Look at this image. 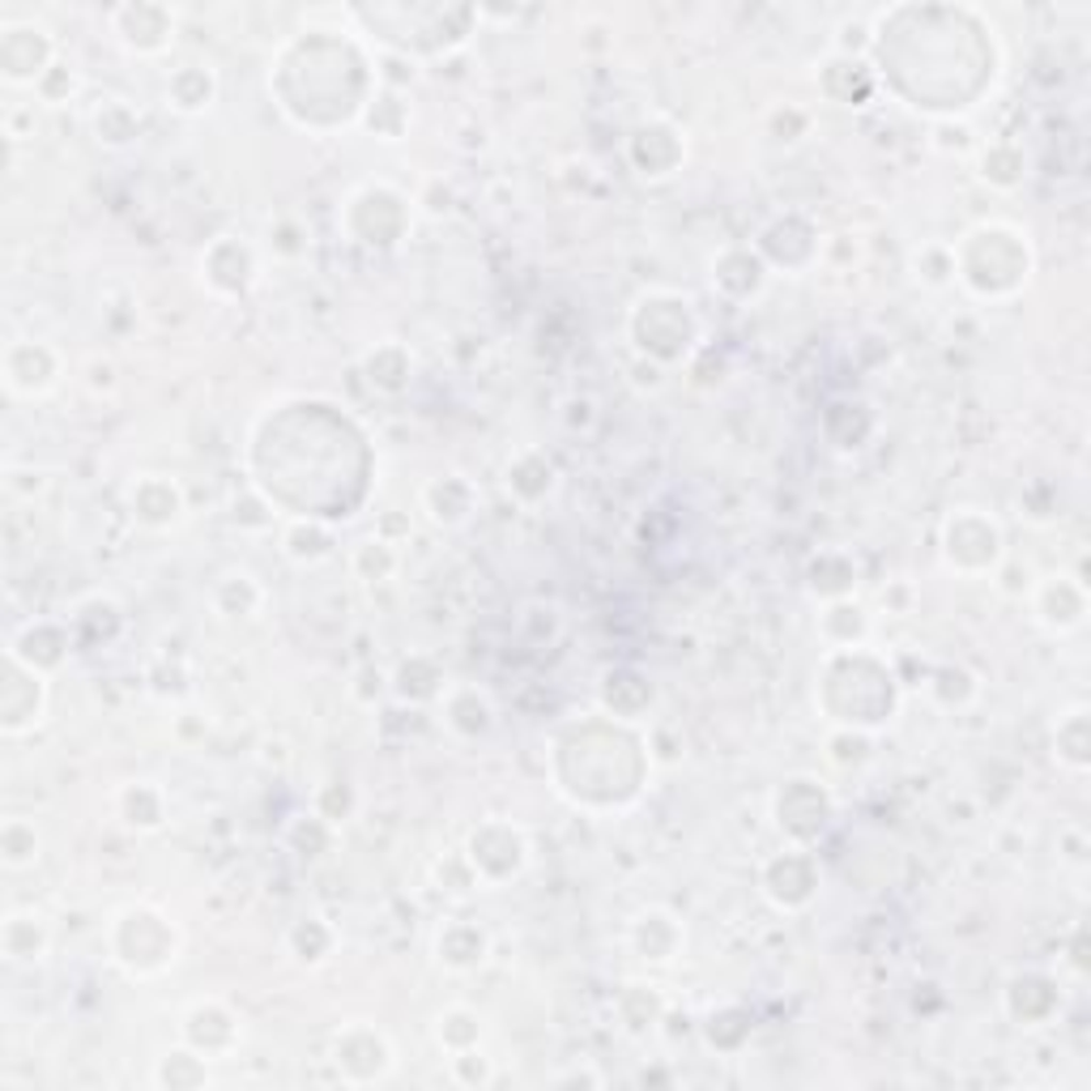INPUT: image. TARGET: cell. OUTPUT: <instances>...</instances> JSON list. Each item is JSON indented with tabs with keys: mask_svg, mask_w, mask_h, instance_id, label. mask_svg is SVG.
Wrapping results in <instances>:
<instances>
[{
	"mask_svg": "<svg viewBox=\"0 0 1091 1091\" xmlns=\"http://www.w3.org/2000/svg\"><path fill=\"white\" fill-rule=\"evenodd\" d=\"M94 129H99V142L124 145L129 137H137V115H133V111H129L124 103H120V99H111V103L99 107V115H94Z\"/></svg>",
	"mask_w": 1091,
	"mask_h": 1091,
	"instance_id": "cell-3",
	"label": "cell"
},
{
	"mask_svg": "<svg viewBox=\"0 0 1091 1091\" xmlns=\"http://www.w3.org/2000/svg\"><path fill=\"white\" fill-rule=\"evenodd\" d=\"M210 99H213V77L205 69H179L176 77H171V103L179 107V111H201V107H210Z\"/></svg>",
	"mask_w": 1091,
	"mask_h": 1091,
	"instance_id": "cell-2",
	"label": "cell"
},
{
	"mask_svg": "<svg viewBox=\"0 0 1091 1091\" xmlns=\"http://www.w3.org/2000/svg\"><path fill=\"white\" fill-rule=\"evenodd\" d=\"M35 848H38L35 827H26V823H9V827H4V861H9V866L35 861Z\"/></svg>",
	"mask_w": 1091,
	"mask_h": 1091,
	"instance_id": "cell-4",
	"label": "cell"
},
{
	"mask_svg": "<svg viewBox=\"0 0 1091 1091\" xmlns=\"http://www.w3.org/2000/svg\"><path fill=\"white\" fill-rule=\"evenodd\" d=\"M133 512L149 525H167L179 516V491L167 478H142L133 487Z\"/></svg>",
	"mask_w": 1091,
	"mask_h": 1091,
	"instance_id": "cell-1",
	"label": "cell"
}]
</instances>
